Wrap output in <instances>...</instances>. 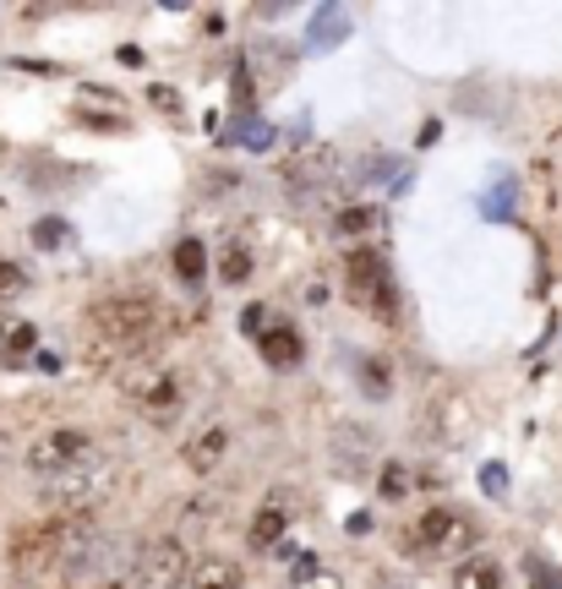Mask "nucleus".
<instances>
[{"mask_svg": "<svg viewBox=\"0 0 562 589\" xmlns=\"http://www.w3.org/2000/svg\"><path fill=\"white\" fill-rule=\"evenodd\" d=\"M475 540H480V524L469 518V513H459V507H426L420 518H410L404 524V535H399V545L415 556V562H426V556H469L475 551Z\"/></svg>", "mask_w": 562, "mask_h": 589, "instance_id": "2", "label": "nucleus"}, {"mask_svg": "<svg viewBox=\"0 0 562 589\" xmlns=\"http://www.w3.org/2000/svg\"><path fill=\"white\" fill-rule=\"evenodd\" d=\"M28 290V273L17 268V262H7V257H0V306H7V300H17Z\"/></svg>", "mask_w": 562, "mask_h": 589, "instance_id": "23", "label": "nucleus"}, {"mask_svg": "<svg viewBox=\"0 0 562 589\" xmlns=\"http://www.w3.org/2000/svg\"><path fill=\"white\" fill-rule=\"evenodd\" d=\"M344 295H350L366 317H377V322H393V317H399L393 273H388V262H382L377 251H366V246L344 257Z\"/></svg>", "mask_w": 562, "mask_h": 589, "instance_id": "5", "label": "nucleus"}, {"mask_svg": "<svg viewBox=\"0 0 562 589\" xmlns=\"http://www.w3.org/2000/svg\"><path fill=\"white\" fill-rule=\"evenodd\" d=\"M7 562H12L17 589L50 584V578L66 567V551H61V518H28V524H17L12 540H7Z\"/></svg>", "mask_w": 562, "mask_h": 589, "instance_id": "3", "label": "nucleus"}, {"mask_svg": "<svg viewBox=\"0 0 562 589\" xmlns=\"http://www.w3.org/2000/svg\"><path fill=\"white\" fill-rule=\"evenodd\" d=\"M121 393L132 398V409L148 426H170L181 415V404H186V382L170 366H137V371H126L121 377Z\"/></svg>", "mask_w": 562, "mask_h": 589, "instance_id": "6", "label": "nucleus"}, {"mask_svg": "<svg viewBox=\"0 0 562 589\" xmlns=\"http://www.w3.org/2000/svg\"><path fill=\"white\" fill-rule=\"evenodd\" d=\"M192 578V551L181 535H154L132 556V584L137 589H186Z\"/></svg>", "mask_w": 562, "mask_h": 589, "instance_id": "7", "label": "nucleus"}, {"mask_svg": "<svg viewBox=\"0 0 562 589\" xmlns=\"http://www.w3.org/2000/svg\"><path fill=\"white\" fill-rule=\"evenodd\" d=\"M34 349H39V328L34 322H23V317H7L0 322V360H34Z\"/></svg>", "mask_w": 562, "mask_h": 589, "instance_id": "15", "label": "nucleus"}, {"mask_svg": "<svg viewBox=\"0 0 562 589\" xmlns=\"http://www.w3.org/2000/svg\"><path fill=\"white\" fill-rule=\"evenodd\" d=\"M377 486H382V496H404V491H410V469H404V464H382Z\"/></svg>", "mask_w": 562, "mask_h": 589, "instance_id": "24", "label": "nucleus"}, {"mask_svg": "<svg viewBox=\"0 0 562 589\" xmlns=\"http://www.w3.org/2000/svg\"><path fill=\"white\" fill-rule=\"evenodd\" d=\"M88 328L99 339L94 360H137V355H148L170 333V311L148 290H121V295H99L94 300Z\"/></svg>", "mask_w": 562, "mask_h": 589, "instance_id": "1", "label": "nucleus"}, {"mask_svg": "<svg viewBox=\"0 0 562 589\" xmlns=\"http://www.w3.org/2000/svg\"><path fill=\"white\" fill-rule=\"evenodd\" d=\"M224 453H230V426H197L186 442H181V464L192 469V475H213L219 464H224Z\"/></svg>", "mask_w": 562, "mask_h": 589, "instance_id": "9", "label": "nucleus"}, {"mask_svg": "<svg viewBox=\"0 0 562 589\" xmlns=\"http://www.w3.org/2000/svg\"><path fill=\"white\" fill-rule=\"evenodd\" d=\"M186 589H246V573L235 556H203V562H192Z\"/></svg>", "mask_w": 562, "mask_h": 589, "instance_id": "11", "label": "nucleus"}, {"mask_svg": "<svg viewBox=\"0 0 562 589\" xmlns=\"http://www.w3.org/2000/svg\"><path fill=\"white\" fill-rule=\"evenodd\" d=\"M115 486H121V464L94 447V453H88L83 464H72L66 475L45 480V502H50L56 513H99V502H105Z\"/></svg>", "mask_w": 562, "mask_h": 589, "instance_id": "4", "label": "nucleus"}, {"mask_svg": "<svg viewBox=\"0 0 562 589\" xmlns=\"http://www.w3.org/2000/svg\"><path fill=\"white\" fill-rule=\"evenodd\" d=\"M154 105H159V110H181V94H175V88H154Z\"/></svg>", "mask_w": 562, "mask_h": 589, "instance_id": "30", "label": "nucleus"}, {"mask_svg": "<svg viewBox=\"0 0 562 589\" xmlns=\"http://www.w3.org/2000/svg\"><path fill=\"white\" fill-rule=\"evenodd\" d=\"M257 349H262V360H268L273 371H290V366H301V355H306V344H301L295 328H262Z\"/></svg>", "mask_w": 562, "mask_h": 589, "instance_id": "14", "label": "nucleus"}, {"mask_svg": "<svg viewBox=\"0 0 562 589\" xmlns=\"http://www.w3.org/2000/svg\"><path fill=\"white\" fill-rule=\"evenodd\" d=\"M524 573H529V589H562V578H557L546 562H529Z\"/></svg>", "mask_w": 562, "mask_h": 589, "instance_id": "26", "label": "nucleus"}, {"mask_svg": "<svg viewBox=\"0 0 562 589\" xmlns=\"http://www.w3.org/2000/svg\"><path fill=\"white\" fill-rule=\"evenodd\" d=\"M235 143H241V148H268V143H273V132H268L262 121H246V132H235Z\"/></svg>", "mask_w": 562, "mask_h": 589, "instance_id": "25", "label": "nucleus"}, {"mask_svg": "<svg viewBox=\"0 0 562 589\" xmlns=\"http://www.w3.org/2000/svg\"><path fill=\"white\" fill-rule=\"evenodd\" d=\"M502 475H508V469H502V464H486V469H480V486H486V491H491V496H502V486H508V480H502Z\"/></svg>", "mask_w": 562, "mask_h": 589, "instance_id": "28", "label": "nucleus"}, {"mask_svg": "<svg viewBox=\"0 0 562 589\" xmlns=\"http://www.w3.org/2000/svg\"><path fill=\"white\" fill-rule=\"evenodd\" d=\"M175 518H181V529H186V535H203V529L219 518V502H213V496H192V502H181V507H175Z\"/></svg>", "mask_w": 562, "mask_h": 589, "instance_id": "16", "label": "nucleus"}, {"mask_svg": "<svg viewBox=\"0 0 562 589\" xmlns=\"http://www.w3.org/2000/svg\"><path fill=\"white\" fill-rule=\"evenodd\" d=\"M453 589H502V562L486 551H469L453 562Z\"/></svg>", "mask_w": 562, "mask_h": 589, "instance_id": "13", "label": "nucleus"}, {"mask_svg": "<svg viewBox=\"0 0 562 589\" xmlns=\"http://www.w3.org/2000/svg\"><path fill=\"white\" fill-rule=\"evenodd\" d=\"M328 170H333V148H328V143H311L306 154H295V159L284 164V181H290L295 192H311Z\"/></svg>", "mask_w": 562, "mask_h": 589, "instance_id": "12", "label": "nucleus"}, {"mask_svg": "<svg viewBox=\"0 0 562 589\" xmlns=\"http://www.w3.org/2000/svg\"><path fill=\"white\" fill-rule=\"evenodd\" d=\"M34 241H39V246H61V241H66V224H61V219H45V224L34 230Z\"/></svg>", "mask_w": 562, "mask_h": 589, "instance_id": "27", "label": "nucleus"}, {"mask_svg": "<svg viewBox=\"0 0 562 589\" xmlns=\"http://www.w3.org/2000/svg\"><path fill=\"white\" fill-rule=\"evenodd\" d=\"M361 382H366V393H371V398H388V382H393L388 360H361Z\"/></svg>", "mask_w": 562, "mask_h": 589, "instance_id": "22", "label": "nucleus"}, {"mask_svg": "<svg viewBox=\"0 0 562 589\" xmlns=\"http://www.w3.org/2000/svg\"><path fill=\"white\" fill-rule=\"evenodd\" d=\"M175 273H181L186 284H197V279L208 273V251H203V241H181V246H175Z\"/></svg>", "mask_w": 562, "mask_h": 589, "instance_id": "18", "label": "nucleus"}, {"mask_svg": "<svg viewBox=\"0 0 562 589\" xmlns=\"http://www.w3.org/2000/svg\"><path fill=\"white\" fill-rule=\"evenodd\" d=\"M290 589H344L339 584V573H328L317 556H301V567H295V584Z\"/></svg>", "mask_w": 562, "mask_h": 589, "instance_id": "19", "label": "nucleus"}, {"mask_svg": "<svg viewBox=\"0 0 562 589\" xmlns=\"http://www.w3.org/2000/svg\"><path fill=\"white\" fill-rule=\"evenodd\" d=\"M339 34H344V12H339V7H322V12L311 17V50H333Z\"/></svg>", "mask_w": 562, "mask_h": 589, "instance_id": "17", "label": "nucleus"}, {"mask_svg": "<svg viewBox=\"0 0 562 589\" xmlns=\"http://www.w3.org/2000/svg\"><path fill=\"white\" fill-rule=\"evenodd\" d=\"M382 224V213L377 208H344L339 219H333V230L339 235H366V230H377Z\"/></svg>", "mask_w": 562, "mask_h": 589, "instance_id": "20", "label": "nucleus"}, {"mask_svg": "<svg viewBox=\"0 0 562 589\" xmlns=\"http://www.w3.org/2000/svg\"><path fill=\"white\" fill-rule=\"evenodd\" d=\"M105 589H121V584H105Z\"/></svg>", "mask_w": 562, "mask_h": 589, "instance_id": "31", "label": "nucleus"}, {"mask_svg": "<svg viewBox=\"0 0 562 589\" xmlns=\"http://www.w3.org/2000/svg\"><path fill=\"white\" fill-rule=\"evenodd\" d=\"M88 453H94V431H83V426H50V431H39V437L28 442L23 464H28L39 480H56V475H66L72 464H83Z\"/></svg>", "mask_w": 562, "mask_h": 589, "instance_id": "8", "label": "nucleus"}, {"mask_svg": "<svg viewBox=\"0 0 562 589\" xmlns=\"http://www.w3.org/2000/svg\"><path fill=\"white\" fill-rule=\"evenodd\" d=\"M290 524H295V507H290V496H284V491H273V496L252 513V529H246L252 551H273V545L290 535Z\"/></svg>", "mask_w": 562, "mask_h": 589, "instance_id": "10", "label": "nucleus"}, {"mask_svg": "<svg viewBox=\"0 0 562 589\" xmlns=\"http://www.w3.org/2000/svg\"><path fill=\"white\" fill-rule=\"evenodd\" d=\"M262 322H268V311H262V306H246V311H241V328H246V333H257Z\"/></svg>", "mask_w": 562, "mask_h": 589, "instance_id": "29", "label": "nucleus"}, {"mask_svg": "<svg viewBox=\"0 0 562 589\" xmlns=\"http://www.w3.org/2000/svg\"><path fill=\"white\" fill-rule=\"evenodd\" d=\"M219 279H224V284H246V279H252V251H246V246H230L224 262H219Z\"/></svg>", "mask_w": 562, "mask_h": 589, "instance_id": "21", "label": "nucleus"}]
</instances>
